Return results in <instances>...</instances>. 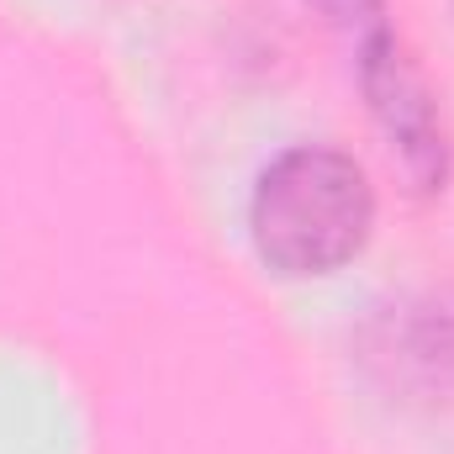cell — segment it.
<instances>
[{"label":"cell","instance_id":"obj_4","mask_svg":"<svg viewBox=\"0 0 454 454\" xmlns=\"http://www.w3.org/2000/svg\"><path fill=\"white\" fill-rule=\"evenodd\" d=\"M450 5H454V0H450Z\"/></svg>","mask_w":454,"mask_h":454},{"label":"cell","instance_id":"obj_1","mask_svg":"<svg viewBox=\"0 0 454 454\" xmlns=\"http://www.w3.org/2000/svg\"><path fill=\"white\" fill-rule=\"evenodd\" d=\"M375 232V185L354 153L296 143L275 153L248 196V238L264 270L323 280L364 254Z\"/></svg>","mask_w":454,"mask_h":454},{"label":"cell","instance_id":"obj_2","mask_svg":"<svg viewBox=\"0 0 454 454\" xmlns=\"http://www.w3.org/2000/svg\"><path fill=\"white\" fill-rule=\"evenodd\" d=\"M354 69H359V90L370 101L375 127L386 132L391 153L402 159L407 180L423 196H439L454 175V137L444 106L428 85V74L418 69V59L407 53L402 32H380L364 48H354Z\"/></svg>","mask_w":454,"mask_h":454},{"label":"cell","instance_id":"obj_3","mask_svg":"<svg viewBox=\"0 0 454 454\" xmlns=\"http://www.w3.org/2000/svg\"><path fill=\"white\" fill-rule=\"evenodd\" d=\"M312 11L339 32L348 48H364L370 37L391 32V5L386 0H312Z\"/></svg>","mask_w":454,"mask_h":454}]
</instances>
